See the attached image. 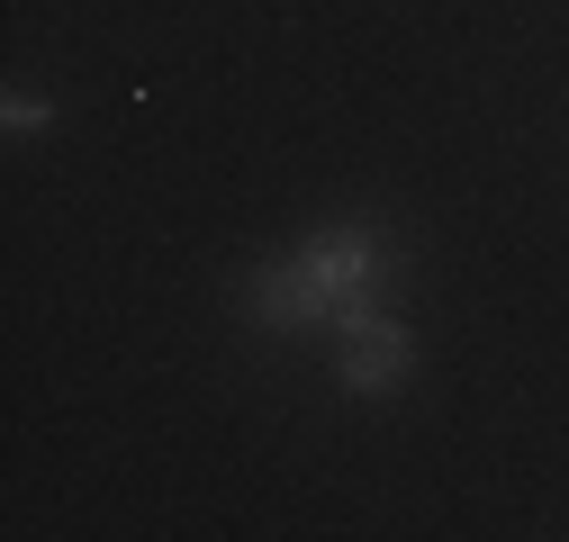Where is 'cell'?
Instances as JSON below:
<instances>
[{"mask_svg":"<svg viewBox=\"0 0 569 542\" xmlns=\"http://www.w3.org/2000/svg\"><path fill=\"white\" fill-rule=\"evenodd\" d=\"M380 299V227H317L290 262H271L253 281V317L299 334V325H335L343 308Z\"/></svg>","mask_w":569,"mask_h":542,"instance_id":"cell-1","label":"cell"},{"mask_svg":"<svg viewBox=\"0 0 569 542\" xmlns=\"http://www.w3.org/2000/svg\"><path fill=\"white\" fill-rule=\"evenodd\" d=\"M407 371H416V334H407L398 317H380V299L335 317V380H343L352 398H389Z\"/></svg>","mask_w":569,"mask_h":542,"instance_id":"cell-2","label":"cell"},{"mask_svg":"<svg viewBox=\"0 0 569 542\" xmlns=\"http://www.w3.org/2000/svg\"><path fill=\"white\" fill-rule=\"evenodd\" d=\"M0 127H10V136H37V127H54V100H37V91H10V100H0Z\"/></svg>","mask_w":569,"mask_h":542,"instance_id":"cell-3","label":"cell"}]
</instances>
